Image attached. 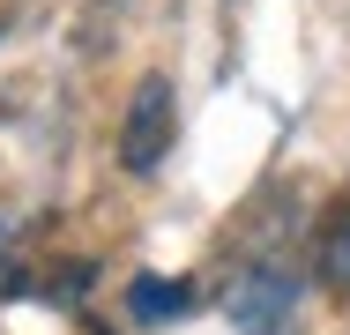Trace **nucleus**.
<instances>
[{
  "label": "nucleus",
  "mask_w": 350,
  "mask_h": 335,
  "mask_svg": "<svg viewBox=\"0 0 350 335\" xmlns=\"http://www.w3.org/2000/svg\"><path fill=\"white\" fill-rule=\"evenodd\" d=\"M164 149H172V82L142 75L135 97H127V120H120V164L127 172H157Z\"/></svg>",
  "instance_id": "nucleus-1"
},
{
  "label": "nucleus",
  "mask_w": 350,
  "mask_h": 335,
  "mask_svg": "<svg viewBox=\"0 0 350 335\" xmlns=\"http://www.w3.org/2000/svg\"><path fill=\"white\" fill-rule=\"evenodd\" d=\"M328 283H350V209L336 224V239H328Z\"/></svg>",
  "instance_id": "nucleus-4"
},
{
  "label": "nucleus",
  "mask_w": 350,
  "mask_h": 335,
  "mask_svg": "<svg viewBox=\"0 0 350 335\" xmlns=\"http://www.w3.org/2000/svg\"><path fill=\"white\" fill-rule=\"evenodd\" d=\"M291 298H298L291 268L254 261V268H239V276H231L224 313H231V328H239V335H276V328H283V313H291Z\"/></svg>",
  "instance_id": "nucleus-2"
},
{
  "label": "nucleus",
  "mask_w": 350,
  "mask_h": 335,
  "mask_svg": "<svg viewBox=\"0 0 350 335\" xmlns=\"http://www.w3.org/2000/svg\"><path fill=\"white\" fill-rule=\"evenodd\" d=\"M127 313H135V321H179V313H187V283L135 276V283H127Z\"/></svg>",
  "instance_id": "nucleus-3"
}]
</instances>
